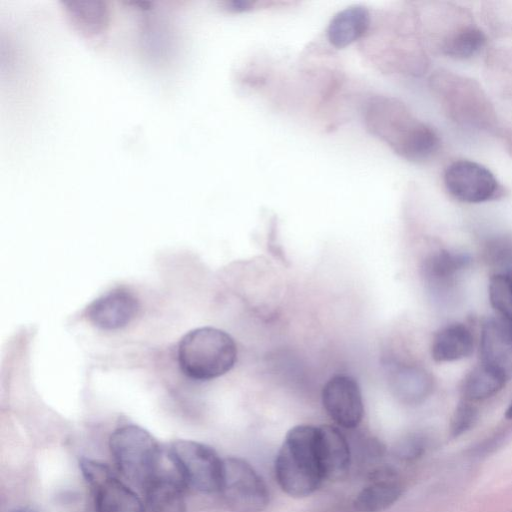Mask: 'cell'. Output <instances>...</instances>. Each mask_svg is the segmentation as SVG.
Masks as SVG:
<instances>
[{
    "label": "cell",
    "mask_w": 512,
    "mask_h": 512,
    "mask_svg": "<svg viewBox=\"0 0 512 512\" xmlns=\"http://www.w3.org/2000/svg\"><path fill=\"white\" fill-rule=\"evenodd\" d=\"M488 293L498 318L512 326V275L494 274L489 280Z\"/></svg>",
    "instance_id": "21"
},
{
    "label": "cell",
    "mask_w": 512,
    "mask_h": 512,
    "mask_svg": "<svg viewBox=\"0 0 512 512\" xmlns=\"http://www.w3.org/2000/svg\"><path fill=\"white\" fill-rule=\"evenodd\" d=\"M139 309L136 297L125 289H114L95 301L88 309V319L98 328L115 330L126 326Z\"/></svg>",
    "instance_id": "11"
},
{
    "label": "cell",
    "mask_w": 512,
    "mask_h": 512,
    "mask_svg": "<svg viewBox=\"0 0 512 512\" xmlns=\"http://www.w3.org/2000/svg\"><path fill=\"white\" fill-rule=\"evenodd\" d=\"M318 457L324 479L337 481L347 476L351 464L350 449L337 427H318Z\"/></svg>",
    "instance_id": "12"
},
{
    "label": "cell",
    "mask_w": 512,
    "mask_h": 512,
    "mask_svg": "<svg viewBox=\"0 0 512 512\" xmlns=\"http://www.w3.org/2000/svg\"><path fill=\"white\" fill-rule=\"evenodd\" d=\"M449 193L465 203H481L494 199L500 193V184L485 166L470 160L451 163L444 174Z\"/></svg>",
    "instance_id": "8"
},
{
    "label": "cell",
    "mask_w": 512,
    "mask_h": 512,
    "mask_svg": "<svg viewBox=\"0 0 512 512\" xmlns=\"http://www.w3.org/2000/svg\"><path fill=\"white\" fill-rule=\"evenodd\" d=\"M79 467L94 490L96 512H145L144 503L104 463L82 458Z\"/></svg>",
    "instance_id": "7"
},
{
    "label": "cell",
    "mask_w": 512,
    "mask_h": 512,
    "mask_svg": "<svg viewBox=\"0 0 512 512\" xmlns=\"http://www.w3.org/2000/svg\"><path fill=\"white\" fill-rule=\"evenodd\" d=\"M234 512H262L269 504V490L257 471L244 459H223L218 491Z\"/></svg>",
    "instance_id": "6"
},
{
    "label": "cell",
    "mask_w": 512,
    "mask_h": 512,
    "mask_svg": "<svg viewBox=\"0 0 512 512\" xmlns=\"http://www.w3.org/2000/svg\"><path fill=\"white\" fill-rule=\"evenodd\" d=\"M144 491L145 512H186L182 485L175 478L159 473Z\"/></svg>",
    "instance_id": "17"
},
{
    "label": "cell",
    "mask_w": 512,
    "mask_h": 512,
    "mask_svg": "<svg viewBox=\"0 0 512 512\" xmlns=\"http://www.w3.org/2000/svg\"><path fill=\"white\" fill-rule=\"evenodd\" d=\"M363 120L371 135L408 161H425L440 146L435 130L419 120L397 98L385 95L369 98L364 107Z\"/></svg>",
    "instance_id": "1"
},
{
    "label": "cell",
    "mask_w": 512,
    "mask_h": 512,
    "mask_svg": "<svg viewBox=\"0 0 512 512\" xmlns=\"http://www.w3.org/2000/svg\"><path fill=\"white\" fill-rule=\"evenodd\" d=\"M372 23L370 11L362 5H352L336 13L327 27L329 43L338 49L362 40Z\"/></svg>",
    "instance_id": "15"
},
{
    "label": "cell",
    "mask_w": 512,
    "mask_h": 512,
    "mask_svg": "<svg viewBox=\"0 0 512 512\" xmlns=\"http://www.w3.org/2000/svg\"><path fill=\"white\" fill-rule=\"evenodd\" d=\"M275 477L281 489L292 497L314 493L323 478L318 457V427L291 428L275 459Z\"/></svg>",
    "instance_id": "2"
},
{
    "label": "cell",
    "mask_w": 512,
    "mask_h": 512,
    "mask_svg": "<svg viewBox=\"0 0 512 512\" xmlns=\"http://www.w3.org/2000/svg\"><path fill=\"white\" fill-rule=\"evenodd\" d=\"M505 417L507 419H512V402L509 404V406L505 412Z\"/></svg>",
    "instance_id": "26"
},
{
    "label": "cell",
    "mask_w": 512,
    "mask_h": 512,
    "mask_svg": "<svg viewBox=\"0 0 512 512\" xmlns=\"http://www.w3.org/2000/svg\"><path fill=\"white\" fill-rule=\"evenodd\" d=\"M12 512H37V511L32 508H19Z\"/></svg>",
    "instance_id": "27"
},
{
    "label": "cell",
    "mask_w": 512,
    "mask_h": 512,
    "mask_svg": "<svg viewBox=\"0 0 512 512\" xmlns=\"http://www.w3.org/2000/svg\"><path fill=\"white\" fill-rule=\"evenodd\" d=\"M322 404L330 418L340 427L356 428L364 415L358 382L349 375H335L322 390Z\"/></svg>",
    "instance_id": "9"
},
{
    "label": "cell",
    "mask_w": 512,
    "mask_h": 512,
    "mask_svg": "<svg viewBox=\"0 0 512 512\" xmlns=\"http://www.w3.org/2000/svg\"><path fill=\"white\" fill-rule=\"evenodd\" d=\"M474 339L470 329L461 323H453L440 329L434 336L431 355L436 362H452L470 356Z\"/></svg>",
    "instance_id": "16"
},
{
    "label": "cell",
    "mask_w": 512,
    "mask_h": 512,
    "mask_svg": "<svg viewBox=\"0 0 512 512\" xmlns=\"http://www.w3.org/2000/svg\"><path fill=\"white\" fill-rule=\"evenodd\" d=\"M427 439L421 434H411L400 440L395 448V456L406 462L415 461L426 451Z\"/></svg>",
    "instance_id": "24"
},
{
    "label": "cell",
    "mask_w": 512,
    "mask_h": 512,
    "mask_svg": "<svg viewBox=\"0 0 512 512\" xmlns=\"http://www.w3.org/2000/svg\"><path fill=\"white\" fill-rule=\"evenodd\" d=\"M169 454L186 486L202 493L219 491L223 460L214 449L193 440H176Z\"/></svg>",
    "instance_id": "5"
},
{
    "label": "cell",
    "mask_w": 512,
    "mask_h": 512,
    "mask_svg": "<svg viewBox=\"0 0 512 512\" xmlns=\"http://www.w3.org/2000/svg\"><path fill=\"white\" fill-rule=\"evenodd\" d=\"M470 263L466 254L440 250L424 261L423 276L433 292L446 296L453 291L459 276Z\"/></svg>",
    "instance_id": "13"
},
{
    "label": "cell",
    "mask_w": 512,
    "mask_h": 512,
    "mask_svg": "<svg viewBox=\"0 0 512 512\" xmlns=\"http://www.w3.org/2000/svg\"><path fill=\"white\" fill-rule=\"evenodd\" d=\"M90 5L91 3H85L83 7V3H70L66 8L72 23L88 36L99 33L107 22L105 9L98 8L96 3L92 7Z\"/></svg>",
    "instance_id": "22"
},
{
    "label": "cell",
    "mask_w": 512,
    "mask_h": 512,
    "mask_svg": "<svg viewBox=\"0 0 512 512\" xmlns=\"http://www.w3.org/2000/svg\"><path fill=\"white\" fill-rule=\"evenodd\" d=\"M480 356L481 363L506 381L512 379V326L498 317L487 319L481 329Z\"/></svg>",
    "instance_id": "10"
},
{
    "label": "cell",
    "mask_w": 512,
    "mask_h": 512,
    "mask_svg": "<svg viewBox=\"0 0 512 512\" xmlns=\"http://www.w3.org/2000/svg\"><path fill=\"white\" fill-rule=\"evenodd\" d=\"M485 43L486 37L481 30L475 27H464L445 40L443 50L451 57L466 59L476 55Z\"/></svg>",
    "instance_id": "20"
},
{
    "label": "cell",
    "mask_w": 512,
    "mask_h": 512,
    "mask_svg": "<svg viewBox=\"0 0 512 512\" xmlns=\"http://www.w3.org/2000/svg\"><path fill=\"white\" fill-rule=\"evenodd\" d=\"M403 487L389 468L374 471L372 482L355 497L353 507L358 512H381L392 506L402 495Z\"/></svg>",
    "instance_id": "14"
},
{
    "label": "cell",
    "mask_w": 512,
    "mask_h": 512,
    "mask_svg": "<svg viewBox=\"0 0 512 512\" xmlns=\"http://www.w3.org/2000/svg\"><path fill=\"white\" fill-rule=\"evenodd\" d=\"M488 259L499 266L500 268L508 270L511 275L512 270V242L505 239H496L488 245L486 251Z\"/></svg>",
    "instance_id": "25"
},
{
    "label": "cell",
    "mask_w": 512,
    "mask_h": 512,
    "mask_svg": "<svg viewBox=\"0 0 512 512\" xmlns=\"http://www.w3.org/2000/svg\"><path fill=\"white\" fill-rule=\"evenodd\" d=\"M506 382L496 370L480 363L464 378L461 391L464 400L482 401L497 394Z\"/></svg>",
    "instance_id": "19"
},
{
    "label": "cell",
    "mask_w": 512,
    "mask_h": 512,
    "mask_svg": "<svg viewBox=\"0 0 512 512\" xmlns=\"http://www.w3.org/2000/svg\"><path fill=\"white\" fill-rule=\"evenodd\" d=\"M109 448L118 470L141 488L145 489L160 473L159 445L142 427L124 425L117 428L110 436Z\"/></svg>",
    "instance_id": "4"
},
{
    "label": "cell",
    "mask_w": 512,
    "mask_h": 512,
    "mask_svg": "<svg viewBox=\"0 0 512 512\" xmlns=\"http://www.w3.org/2000/svg\"><path fill=\"white\" fill-rule=\"evenodd\" d=\"M478 417V410L473 402L463 400L456 407L451 423L450 431L454 437H457L473 427Z\"/></svg>",
    "instance_id": "23"
},
{
    "label": "cell",
    "mask_w": 512,
    "mask_h": 512,
    "mask_svg": "<svg viewBox=\"0 0 512 512\" xmlns=\"http://www.w3.org/2000/svg\"><path fill=\"white\" fill-rule=\"evenodd\" d=\"M177 358L186 376L208 381L233 368L237 361V346L227 332L214 327H201L182 337Z\"/></svg>",
    "instance_id": "3"
},
{
    "label": "cell",
    "mask_w": 512,
    "mask_h": 512,
    "mask_svg": "<svg viewBox=\"0 0 512 512\" xmlns=\"http://www.w3.org/2000/svg\"><path fill=\"white\" fill-rule=\"evenodd\" d=\"M434 388L432 376L422 368L405 366L395 376L396 396L406 404H419L430 396Z\"/></svg>",
    "instance_id": "18"
}]
</instances>
